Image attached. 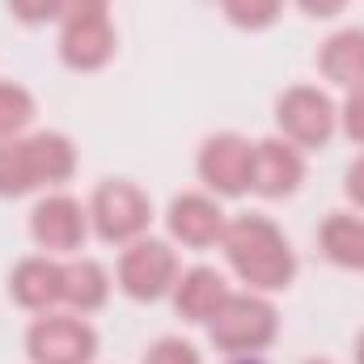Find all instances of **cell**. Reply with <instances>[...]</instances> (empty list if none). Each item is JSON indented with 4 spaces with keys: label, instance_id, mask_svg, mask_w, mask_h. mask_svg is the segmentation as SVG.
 Returning <instances> with one entry per match:
<instances>
[{
    "label": "cell",
    "instance_id": "1",
    "mask_svg": "<svg viewBox=\"0 0 364 364\" xmlns=\"http://www.w3.org/2000/svg\"><path fill=\"white\" fill-rule=\"evenodd\" d=\"M220 250H225L229 267L242 275V284H250V292H279L296 275V255H292L288 237L275 229V220L259 216V212H242V216L225 220Z\"/></svg>",
    "mask_w": 364,
    "mask_h": 364
},
{
    "label": "cell",
    "instance_id": "2",
    "mask_svg": "<svg viewBox=\"0 0 364 364\" xmlns=\"http://www.w3.org/2000/svg\"><path fill=\"white\" fill-rule=\"evenodd\" d=\"M77 174V149L60 132H34L26 140H0V195H26L38 186H60Z\"/></svg>",
    "mask_w": 364,
    "mask_h": 364
},
{
    "label": "cell",
    "instance_id": "3",
    "mask_svg": "<svg viewBox=\"0 0 364 364\" xmlns=\"http://www.w3.org/2000/svg\"><path fill=\"white\" fill-rule=\"evenodd\" d=\"M279 331V314L267 296L259 292H229V301L216 309V318L208 322V335L220 352L229 356H250L263 352Z\"/></svg>",
    "mask_w": 364,
    "mask_h": 364
},
{
    "label": "cell",
    "instance_id": "4",
    "mask_svg": "<svg viewBox=\"0 0 364 364\" xmlns=\"http://www.w3.org/2000/svg\"><path fill=\"white\" fill-rule=\"evenodd\" d=\"M149 220H153V203H149V195H144L136 182L110 178V182H102V186L93 191L90 225H93V233H97L102 242L127 246V242L144 237Z\"/></svg>",
    "mask_w": 364,
    "mask_h": 364
},
{
    "label": "cell",
    "instance_id": "5",
    "mask_svg": "<svg viewBox=\"0 0 364 364\" xmlns=\"http://www.w3.org/2000/svg\"><path fill=\"white\" fill-rule=\"evenodd\" d=\"M275 123H279L284 140H292L296 149H322L335 136V127H339V110L322 90L292 85L275 102Z\"/></svg>",
    "mask_w": 364,
    "mask_h": 364
},
{
    "label": "cell",
    "instance_id": "6",
    "mask_svg": "<svg viewBox=\"0 0 364 364\" xmlns=\"http://www.w3.org/2000/svg\"><path fill=\"white\" fill-rule=\"evenodd\" d=\"M26 352L34 364H90L97 356V331L77 314H43L26 331Z\"/></svg>",
    "mask_w": 364,
    "mask_h": 364
},
{
    "label": "cell",
    "instance_id": "7",
    "mask_svg": "<svg viewBox=\"0 0 364 364\" xmlns=\"http://www.w3.org/2000/svg\"><path fill=\"white\" fill-rule=\"evenodd\" d=\"M174 279H178V255L157 237H136L119 255V288L132 301H161L166 292H174Z\"/></svg>",
    "mask_w": 364,
    "mask_h": 364
},
{
    "label": "cell",
    "instance_id": "8",
    "mask_svg": "<svg viewBox=\"0 0 364 364\" xmlns=\"http://www.w3.org/2000/svg\"><path fill=\"white\" fill-rule=\"evenodd\" d=\"M250 166H255V144L237 132H220V136H208L203 149H199V178L208 191L225 195V199H237L250 191Z\"/></svg>",
    "mask_w": 364,
    "mask_h": 364
},
{
    "label": "cell",
    "instance_id": "9",
    "mask_svg": "<svg viewBox=\"0 0 364 364\" xmlns=\"http://www.w3.org/2000/svg\"><path fill=\"white\" fill-rule=\"evenodd\" d=\"M85 233H90V208H81V199H73V195H47L30 212V237L47 255L81 250Z\"/></svg>",
    "mask_w": 364,
    "mask_h": 364
},
{
    "label": "cell",
    "instance_id": "10",
    "mask_svg": "<svg viewBox=\"0 0 364 364\" xmlns=\"http://www.w3.org/2000/svg\"><path fill=\"white\" fill-rule=\"evenodd\" d=\"M305 182V157L292 140L272 136L255 144V166H250V191L263 199H284Z\"/></svg>",
    "mask_w": 364,
    "mask_h": 364
},
{
    "label": "cell",
    "instance_id": "11",
    "mask_svg": "<svg viewBox=\"0 0 364 364\" xmlns=\"http://www.w3.org/2000/svg\"><path fill=\"white\" fill-rule=\"evenodd\" d=\"M9 296L30 314H51L55 305H64V263H55L51 255L21 259L9 275Z\"/></svg>",
    "mask_w": 364,
    "mask_h": 364
},
{
    "label": "cell",
    "instance_id": "12",
    "mask_svg": "<svg viewBox=\"0 0 364 364\" xmlns=\"http://www.w3.org/2000/svg\"><path fill=\"white\" fill-rule=\"evenodd\" d=\"M114 47H119V38H114V26H110L106 13L64 21V30H60V60H64L73 73H93V68H102V64L114 55Z\"/></svg>",
    "mask_w": 364,
    "mask_h": 364
},
{
    "label": "cell",
    "instance_id": "13",
    "mask_svg": "<svg viewBox=\"0 0 364 364\" xmlns=\"http://www.w3.org/2000/svg\"><path fill=\"white\" fill-rule=\"evenodd\" d=\"M166 225H170L174 242L191 246V250H203V246L220 242V233H225V212H220V203H216V199H208V195H195V191H191V195H178V199L170 203Z\"/></svg>",
    "mask_w": 364,
    "mask_h": 364
},
{
    "label": "cell",
    "instance_id": "14",
    "mask_svg": "<svg viewBox=\"0 0 364 364\" xmlns=\"http://www.w3.org/2000/svg\"><path fill=\"white\" fill-rule=\"evenodd\" d=\"M225 301H229V284L216 267H191V272H182L174 279V309L186 322L208 326Z\"/></svg>",
    "mask_w": 364,
    "mask_h": 364
},
{
    "label": "cell",
    "instance_id": "15",
    "mask_svg": "<svg viewBox=\"0 0 364 364\" xmlns=\"http://www.w3.org/2000/svg\"><path fill=\"white\" fill-rule=\"evenodd\" d=\"M322 77L343 85V90H364V26H348V30H335L326 43H322Z\"/></svg>",
    "mask_w": 364,
    "mask_h": 364
},
{
    "label": "cell",
    "instance_id": "16",
    "mask_svg": "<svg viewBox=\"0 0 364 364\" xmlns=\"http://www.w3.org/2000/svg\"><path fill=\"white\" fill-rule=\"evenodd\" d=\"M110 296V275L93 259H73L64 263V305L73 314H93Z\"/></svg>",
    "mask_w": 364,
    "mask_h": 364
},
{
    "label": "cell",
    "instance_id": "17",
    "mask_svg": "<svg viewBox=\"0 0 364 364\" xmlns=\"http://www.w3.org/2000/svg\"><path fill=\"white\" fill-rule=\"evenodd\" d=\"M322 255L335 267H352L364 272V220L348 212H331L322 225Z\"/></svg>",
    "mask_w": 364,
    "mask_h": 364
},
{
    "label": "cell",
    "instance_id": "18",
    "mask_svg": "<svg viewBox=\"0 0 364 364\" xmlns=\"http://www.w3.org/2000/svg\"><path fill=\"white\" fill-rule=\"evenodd\" d=\"M34 119V97L21 85H0V140L26 132Z\"/></svg>",
    "mask_w": 364,
    "mask_h": 364
},
{
    "label": "cell",
    "instance_id": "19",
    "mask_svg": "<svg viewBox=\"0 0 364 364\" xmlns=\"http://www.w3.org/2000/svg\"><path fill=\"white\" fill-rule=\"evenodd\" d=\"M220 9L242 30H267L275 17L284 13V0H220Z\"/></svg>",
    "mask_w": 364,
    "mask_h": 364
},
{
    "label": "cell",
    "instance_id": "20",
    "mask_svg": "<svg viewBox=\"0 0 364 364\" xmlns=\"http://www.w3.org/2000/svg\"><path fill=\"white\" fill-rule=\"evenodd\" d=\"M144 364H203V356L195 352V343H186L178 335H166L144 352Z\"/></svg>",
    "mask_w": 364,
    "mask_h": 364
},
{
    "label": "cell",
    "instance_id": "21",
    "mask_svg": "<svg viewBox=\"0 0 364 364\" xmlns=\"http://www.w3.org/2000/svg\"><path fill=\"white\" fill-rule=\"evenodd\" d=\"M60 4H64V0H9V9H13L26 26H38V21H60Z\"/></svg>",
    "mask_w": 364,
    "mask_h": 364
},
{
    "label": "cell",
    "instance_id": "22",
    "mask_svg": "<svg viewBox=\"0 0 364 364\" xmlns=\"http://www.w3.org/2000/svg\"><path fill=\"white\" fill-rule=\"evenodd\" d=\"M339 127L348 132V140L364 144V90L348 93V102H343V110H339Z\"/></svg>",
    "mask_w": 364,
    "mask_h": 364
},
{
    "label": "cell",
    "instance_id": "23",
    "mask_svg": "<svg viewBox=\"0 0 364 364\" xmlns=\"http://www.w3.org/2000/svg\"><path fill=\"white\" fill-rule=\"evenodd\" d=\"M97 13H106V0H64V4H60V21L97 17Z\"/></svg>",
    "mask_w": 364,
    "mask_h": 364
},
{
    "label": "cell",
    "instance_id": "24",
    "mask_svg": "<svg viewBox=\"0 0 364 364\" xmlns=\"http://www.w3.org/2000/svg\"><path fill=\"white\" fill-rule=\"evenodd\" d=\"M343 191H348V199H352L356 208H364V157L352 161V170H348V178H343Z\"/></svg>",
    "mask_w": 364,
    "mask_h": 364
},
{
    "label": "cell",
    "instance_id": "25",
    "mask_svg": "<svg viewBox=\"0 0 364 364\" xmlns=\"http://www.w3.org/2000/svg\"><path fill=\"white\" fill-rule=\"evenodd\" d=\"M309 17H335V13H343L348 9V0H296Z\"/></svg>",
    "mask_w": 364,
    "mask_h": 364
},
{
    "label": "cell",
    "instance_id": "26",
    "mask_svg": "<svg viewBox=\"0 0 364 364\" xmlns=\"http://www.w3.org/2000/svg\"><path fill=\"white\" fill-rule=\"evenodd\" d=\"M356 364H364V331H360V339H356Z\"/></svg>",
    "mask_w": 364,
    "mask_h": 364
},
{
    "label": "cell",
    "instance_id": "27",
    "mask_svg": "<svg viewBox=\"0 0 364 364\" xmlns=\"http://www.w3.org/2000/svg\"><path fill=\"white\" fill-rule=\"evenodd\" d=\"M233 364H263V360H255V356H237Z\"/></svg>",
    "mask_w": 364,
    "mask_h": 364
},
{
    "label": "cell",
    "instance_id": "28",
    "mask_svg": "<svg viewBox=\"0 0 364 364\" xmlns=\"http://www.w3.org/2000/svg\"><path fill=\"white\" fill-rule=\"evenodd\" d=\"M309 364H331V360H309Z\"/></svg>",
    "mask_w": 364,
    "mask_h": 364
}]
</instances>
